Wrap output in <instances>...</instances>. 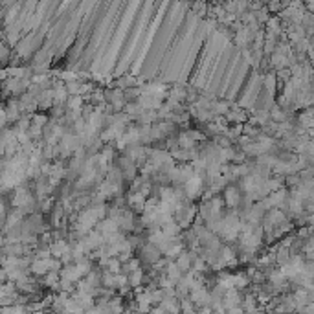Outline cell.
I'll return each instance as SVG.
<instances>
[{
  "label": "cell",
  "instance_id": "cell-6",
  "mask_svg": "<svg viewBox=\"0 0 314 314\" xmlns=\"http://www.w3.org/2000/svg\"><path fill=\"white\" fill-rule=\"evenodd\" d=\"M48 270V259H34L30 265V274L34 276H46Z\"/></svg>",
  "mask_w": 314,
  "mask_h": 314
},
{
  "label": "cell",
  "instance_id": "cell-3",
  "mask_svg": "<svg viewBox=\"0 0 314 314\" xmlns=\"http://www.w3.org/2000/svg\"><path fill=\"white\" fill-rule=\"evenodd\" d=\"M162 254L158 252V248L153 246V244H149V243H143L140 248V261L141 263H145V265H154L156 261L160 259Z\"/></svg>",
  "mask_w": 314,
  "mask_h": 314
},
{
  "label": "cell",
  "instance_id": "cell-4",
  "mask_svg": "<svg viewBox=\"0 0 314 314\" xmlns=\"http://www.w3.org/2000/svg\"><path fill=\"white\" fill-rule=\"evenodd\" d=\"M127 283L129 287L133 288H140L145 285V270H143V267L138 268V270H134V272H131V274H127Z\"/></svg>",
  "mask_w": 314,
  "mask_h": 314
},
{
  "label": "cell",
  "instance_id": "cell-9",
  "mask_svg": "<svg viewBox=\"0 0 314 314\" xmlns=\"http://www.w3.org/2000/svg\"><path fill=\"white\" fill-rule=\"evenodd\" d=\"M138 268H141V261H140V257L133 255L127 263H123V265H121V272H123V274H131V272L138 270Z\"/></svg>",
  "mask_w": 314,
  "mask_h": 314
},
{
  "label": "cell",
  "instance_id": "cell-7",
  "mask_svg": "<svg viewBox=\"0 0 314 314\" xmlns=\"http://www.w3.org/2000/svg\"><path fill=\"white\" fill-rule=\"evenodd\" d=\"M164 274L167 276V278H169V279L173 281V283H176V281H180L182 279V270L178 267H176V265H174V261H169V263H167L166 265V270H164Z\"/></svg>",
  "mask_w": 314,
  "mask_h": 314
},
{
  "label": "cell",
  "instance_id": "cell-1",
  "mask_svg": "<svg viewBox=\"0 0 314 314\" xmlns=\"http://www.w3.org/2000/svg\"><path fill=\"white\" fill-rule=\"evenodd\" d=\"M222 202L224 206L230 208V209H237L243 204V193L239 191V187L235 184H228L224 189H222Z\"/></svg>",
  "mask_w": 314,
  "mask_h": 314
},
{
  "label": "cell",
  "instance_id": "cell-10",
  "mask_svg": "<svg viewBox=\"0 0 314 314\" xmlns=\"http://www.w3.org/2000/svg\"><path fill=\"white\" fill-rule=\"evenodd\" d=\"M178 314H182V313H178Z\"/></svg>",
  "mask_w": 314,
  "mask_h": 314
},
{
  "label": "cell",
  "instance_id": "cell-8",
  "mask_svg": "<svg viewBox=\"0 0 314 314\" xmlns=\"http://www.w3.org/2000/svg\"><path fill=\"white\" fill-rule=\"evenodd\" d=\"M59 274L57 272H48L46 276H44V281H42V285L46 288H50V290H59Z\"/></svg>",
  "mask_w": 314,
  "mask_h": 314
},
{
  "label": "cell",
  "instance_id": "cell-5",
  "mask_svg": "<svg viewBox=\"0 0 314 314\" xmlns=\"http://www.w3.org/2000/svg\"><path fill=\"white\" fill-rule=\"evenodd\" d=\"M156 307H160L166 314H178L180 313V305H178V300H176V298H164Z\"/></svg>",
  "mask_w": 314,
  "mask_h": 314
},
{
  "label": "cell",
  "instance_id": "cell-2",
  "mask_svg": "<svg viewBox=\"0 0 314 314\" xmlns=\"http://www.w3.org/2000/svg\"><path fill=\"white\" fill-rule=\"evenodd\" d=\"M187 298H189V301L193 303L195 307H209V290L206 287H199L189 290Z\"/></svg>",
  "mask_w": 314,
  "mask_h": 314
}]
</instances>
